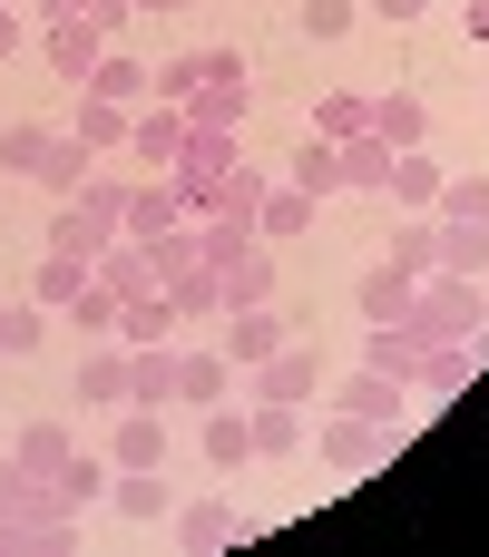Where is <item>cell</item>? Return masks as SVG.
I'll return each instance as SVG.
<instances>
[{"label":"cell","instance_id":"cell-1","mask_svg":"<svg viewBox=\"0 0 489 557\" xmlns=\"http://www.w3.org/2000/svg\"><path fill=\"white\" fill-rule=\"evenodd\" d=\"M255 88H245V59L235 49H206V88L186 98V127H245Z\"/></svg>","mask_w":489,"mask_h":557},{"label":"cell","instance_id":"cell-2","mask_svg":"<svg viewBox=\"0 0 489 557\" xmlns=\"http://www.w3.org/2000/svg\"><path fill=\"white\" fill-rule=\"evenodd\" d=\"M333 411H353V421H382V431H402V421H412L421 401H412V392H402L392 372H372V362H353V372L333 382Z\"/></svg>","mask_w":489,"mask_h":557},{"label":"cell","instance_id":"cell-3","mask_svg":"<svg viewBox=\"0 0 489 557\" xmlns=\"http://www.w3.org/2000/svg\"><path fill=\"white\" fill-rule=\"evenodd\" d=\"M39 49H49V69H59L69 88H88V69H98L118 39H108L98 20H39Z\"/></svg>","mask_w":489,"mask_h":557},{"label":"cell","instance_id":"cell-4","mask_svg":"<svg viewBox=\"0 0 489 557\" xmlns=\"http://www.w3.org/2000/svg\"><path fill=\"white\" fill-rule=\"evenodd\" d=\"M176 147H186V108H167V98H147V108H127V157L137 166H176Z\"/></svg>","mask_w":489,"mask_h":557},{"label":"cell","instance_id":"cell-5","mask_svg":"<svg viewBox=\"0 0 489 557\" xmlns=\"http://www.w3.org/2000/svg\"><path fill=\"white\" fill-rule=\"evenodd\" d=\"M216 323H225V343H216V352H225L235 372H255V362H274V352H284V313H274V304H245V313H216Z\"/></svg>","mask_w":489,"mask_h":557},{"label":"cell","instance_id":"cell-6","mask_svg":"<svg viewBox=\"0 0 489 557\" xmlns=\"http://www.w3.org/2000/svg\"><path fill=\"white\" fill-rule=\"evenodd\" d=\"M314 450H323L333 470H382V460H392V431H382V421H353V411H333V421L314 431Z\"/></svg>","mask_w":489,"mask_h":557},{"label":"cell","instance_id":"cell-7","mask_svg":"<svg viewBox=\"0 0 489 557\" xmlns=\"http://www.w3.org/2000/svg\"><path fill=\"white\" fill-rule=\"evenodd\" d=\"M167 225H186V186H176V176H147V186H127V215H118V235H127V245H147V235H167Z\"/></svg>","mask_w":489,"mask_h":557},{"label":"cell","instance_id":"cell-8","mask_svg":"<svg viewBox=\"0 0 489 557\" xmlns=\"http://www.w3.org/2000/svg\"><path fill=\"white\" fill-rule=\"evenodd\" d=\"M108 245H118V215H98V206L59 196V215H49V255H78V264H98Z\"/></svg>","mask_w":489,"mask_h":557},{"label":"cell","instance_id":"cell-9","mask_svg":"<svg viewBox=\"0 0 489 557\" xmlns=\"http://www.w3.org/2000/svg\"><path fill=\"white\" fill-rule=\"evenodd\" d=\"M108 480H118V460H88V450H69V460L49 470V509H59V519H88V509L108 499Z\"/></svg>","mask_w":489,"mask_h":557},{"label":"cell","instance_id":"cell-10","mask_svg":"<svg viewBox=\"0 0 489 557\" xmlns=\"http://www.w3.org/2000/svg\"><path fill=\"white\" fill-rule=\"evenodd\" d=\"M314 392H323V362H314L304 343H284L274 362H255V392H245V401H314Z\"/></svg>","mask_w":489,"mask_h":557},{"label":"cell","instance_id":"cell-11","mask_svg":"<svg viewBox=\"0 0 489 557\" xmlns=\"http://www.w3.org/2000/svg\"><path fill=\"white\" fill-rule=\"evenodd\" d=\"M108 499H118V519H137V529H167V519H176V480H167V470H118Z\"/></svg>","mask_w":489,"mask_h":557},{"label":"cell","instance_id":"cell-12","mask_svg":"<svg viewBox=\"0 0 489 557\" xmlns=\"http://www.w3.org/2000/svg\"><path fill=\"white\" fill-rule=\"evenodd\" d=\"M372 137L402 157V147H431V108L412 98V88H372Z\"/></svg>","mask_w":489,"mask_h":557},{"label":"cell","instance_id":"cell-13","mask_svg":"<svg viewBox=\"0 0 489 557\" xmlns=\"http://www.w3.org/2000/svg\"><path fill=\"white\" fill-rule=\"evenodd\" d=\"M441 176H451V166H441L431 147H402V157H392V186H382V196H392L402 215H431V206H441Z\"/></svg>","mask_w":489,"mask_h":557},{"label":"cell","instance_id":"cell-14","mask_svg":"<svg viewBox=\"0 0 489 557\" xmlns=\"http://www.w3.org/2000/svg\"><path fill=\"white\" fill-rule=\"evenodd\" d=\"M363 362H372V372H392V382L412 392V382H421V362H431V343H421V333H402V323H363Z\"/></svg>","mask_w":489,"mask_h":557},{"label":"cell","instance_id":"cell-15","mask_svg":"<svg viewBox=\"0 0 489 557\" xmlns=\"http://www.w3.org/2000/svg\"><path fill=\"white\" fill-rule=\"evenodd\" d=\"M108 460H118V470H167V411H137V401H127Z\"/></svg>","mask_w":489,"mask_h":557},{"label":"cell","instance_id":"cell-16","mask_svg":"<svg viewBox=\"0 0 489 557\" xmlns=\"http://www.w3.org/2000/svg\"><path fill=\"white\" fill-rule=\"evenodd\" d=\"M167 529H176V548H186V557H216L225 539H235V499H176Z\"/></svg>","mask_w":489,"mask_h":557},{"label":"cell","instance_id":"cell-17","mask_svg":"<svg viewBox=\"0 0 489 557\" xmlns=\"http://www.w3.org/2000/svg\"><path fill=\"white\" fill-rule=\"evenodd\" d=\"M88 98H108V108H147V59H137V49H108V59L88 69Z\"/></svg>","mask_w":489,"mask_h":557},{"label":"cell","instance_id":"cell-18","mask_svg":"<svg viewBox=\"0 0 489 557\" xmlns=\"http://www.w3.org/2000/svg\"><path fill=\"white\" fill-rule=\"evenodd\" d=\"M88 166H98V147L59 127V137H49V157L29 166V186H49V196H78V176H88Z\"/></svg>","mask_w":489,"mask_h":557},{"label":"cell","instance_id":"cell-19","mask_svg":"<svg viewBox=\"0 0 489 557\" xmlns=\"http://www.w3.org/2000/svg\"><path fill=\"white\" fill-rule=\"evenodd\" d=\"M284 186H304L314 206H323V196H343V147H333V137H304V147H294V166H284Z\"/></svg>","mask_w":489,"mask_h":557},{"label":"cell","instance_id":"cell-20","mask_svg":"<svg viewBox=\"0 0 489 557\" xmlns=\"http://www.w3.org/2000/svg\"><path fill=\"white\" fill-rule=\"evenodd\" d=\"M314 225V196L304 186H265V206H255V245H294Z\"/></svg>","mask_w":489,"mask_h":557},{"label":"cell","instance_id":"cell-21","mask_svg":"<svg viewBox=\"0 0 489 557\" xmlns=\"http://www.w3.org/2000/svg\"><path fill=\"white\" fill-rule=\"evenodd\" d=\"M88 274H98V284H108L118 304H137V294H157V264H147V245H127V235H118V245H108V255H98Z\"/></svg>","mask_w":489,"mask_h":557},{"label":"cell","instance_id":"cell-22","mask_svg":"<svg viewBox=\"0 0 489 557\" xmlns=\"http://www.w3.org/2000/svg\"><path fill=\"white\" fill-rule=\"evenodd\" d=\"M216 284H225V313H245V304H274V245H245V255H235Z\"/></svg>","mask_w":489,"mask_h":557},{"label":"cell","instance_id":"cell-23","mask_svg":"<svg viewBox=\"0 0 489 557\" xmlns=\"http://www.w3.org/2000/svg\"><path fill=\"white\" fill-rule=\"evenodd\" d=\"M167 313H176V323H216V313H225V284H216V264H186V274H167Z\"/></svg>","mask_w":489,"mask_h":557},{"label":"cell","instance_id":"cell-24","mask_svg":"<svg viewBox=\"0 0 489 557\" xmlns=\"http://www.w3.org/2000/svg\"><path fill=\"white\" fill-rule=\"evenodd\" d=\"M353 313H363V323H412V274L372 264V274L353 284Z\"/></svg>","mask_w":489,"mask_h":557},{"label":"cell","instance_id":"cell-25","mask_svg":"<svg viewBox=\"0 0 489 557\" xmlns=\"http://www.w3.org/2000/svg\"><path fill=\"white\" fill-rule=\"evenodd\" d=\"M127 401H137V411H167V401H176V352H167V343L127 352Z\"/></svg>","mask_w":489,"mask_h":557},{"label":"cell","instance_id":"cell-26","mask_svg":"<svg viewBox=\"0 0 489 557\" xmlns=\"http://www.w3.org/2000/svg\"><path fill=\"white\" fill-rule=\"evenodd\" d=\"M245 431H255V460H284V450H304V401H255Z\"/></svg>","mask_w":489,"mask_h":557},{"label":"cell","instance_id":"cell-27","mask_svg":"<svg viewBox=\"0 0 489 557\" xmlns=\"http://www.w3.org/2000/svg\"><path fill=\"white\" fill-rule=\"evenodd\" d=\"M382 264H392V274H412V284H421V274H441V215H412V225L392 235V255H382Z\"/></svg>","mask_w":489,"mask_h":557},{"label":"cell","instance_id":"cell-28","mask_svg":"<svg viewBox=\"0 0 489 557\" xmlns=\"http://www.w3.org/2000/svg\"><path fill=\"white\" fill-rule=\"evenodd\" d=\"M69 401L127 411V343H118V352H88V362H78V392H69Z\"/></svg>","mask_w":489,"mask_h":557},{"label":"cell","instance_id":"cell-29","mask_svg":"<svg viewBox=\"0 0 489 557\" xmlns=\"http://www.w3.org/2000/svg\"><path fill=\"white\" fill-rule=\"evenodd\" d=\"M225 392H235V362L225 352H176V401H206L216 411Z\"/></svg>","mask_w":489,"mask_h":557},{"label":"cell","instance_id":"cell-30","mask_svg":"<svg viewBox=\"0 0 489 557\" xmlns=\"http://www.w3.org/2000/svg\"><path fill=\"white\" fill-rule=\"evenodd\" d=\"M245 460H255V431H245L235 401H216L206 411V470H245Z\"/></svg>","mask_w":489,"mask_h":557},{"label":"cell","instance_id":"cell-31","mask_svg":"<svg viewBox=\"0 0 489 557\" xmlns=\"http://www.w3.org/2000/svg\"><path fill=\"white\" fill-rule=\"evenodd\" d=\"M343 186H353V196H382V186H392V147H382L372 127L343 137Z\"/></svg>","mask_w":489,"mask_h":557},{"label":"cell","instance_id":"cell-32","mask_svg":"<svg viewBox=\"0 0 489 557\" xmlns=\"http://www.w3.org/2000/svg\"><path fill=\"white\" fill-rule=\"evenodd\" d=\"M88 294V264L78 255H39V274H29V304H49V313H69Z\"/></svg>","mask_w":489,"mask_h":557},{"label":"cell","instance_id":"cell-33","mask_svg":"<svg viewBox=\"0 0 489 557\" xmlns=\"http://www.w3.org/2000/svg\"><path fill=\"white\" fill-rule=\"evenodd\" d=\"M167 333H176L167 284H157V294H137V304H118V343H127V352H147V343H167Z\"/></svg>","mask_w":489,"mask_h":557},{"label":"cell","instance_id":"cell-34","mask_svg":"<svg viewBox=\"0 0 489 557\" xmlns=\"http://www.w3.org/2000/svg\"><path fill=\"white\" fill-rule=\"evenodd\" d=\"M196 88H206V49H176V59L147 69V98H167V108H186Z\"/></svg>","mask_w":489,"mask_h":557},{"label":"cell","instance_id":"cell-35","mask_svg":"<svg viewBox=\"0 0 489 557\" xmlns=\"http://www.w3.org/2000/svg\"><path fill=\"white\" fill-rule=\"evenodd\" d=\"M39 509H49V480L10 450V460H0V519H39Z\"/></svg>","mask_w":489,"mask_h":557},{"label":"cell","instance_id":"cell-36","mask_svg":"<svg viewBox=\"0 0 489 557\" xmlns=\"http://www.w3.org/2000/svg\"><path fill=\"white\" fill-rule=\"evenodd\" d=\"M431 215H441V225H489V176H470V166L441 176V206H431Z\"/></svg>","mask_w":489,"mask_h":557},{"label":"cell","instance_id":"cell-37","mask_svg":"<svg viewBox=\"0 0 489 557\" xmlns=\"http://www.w3.org/2000/svg\"><path fill=\"white\" fill-rule=\"evenodd\" d=\"M69 137H88V147L108 157V147H127V108H108V98H88V88H78V117H69Z\"/></svg>","mask_w":489,"mask_h":557},{"label":"cell","instance_id":"cell-38","mask_svg":"<svg viewBox=\"0 0 489 557\" xmlns=\"http://www.w3.org/2000/svg\"><path fill=\"white\" fill-rule=\"evenodd\" d=\"M49 323H59L49 304H0V352H10V362H20V352H39V343H49Z\"/></svg>","mask_w":489,"mask_h":557},{"label":"cell","instance_id":"cell-39","mask_svg":"<svg viewBox=\"0 0 489 557\" xmlns=\"http://www.w3.org/2000/svg\"><path fill=\"white\" fill-rule=\"evenodd\" d=\"M363 127H372V98H363V88H343V98H323V108H314V137H333V147H343V137H363Z\"/></svg>","mask_w":489,"mask_h":557},{"label":"cell","instance_id":"cell-40","mask_svg":"<svg viewBox=\"0 0 489 557\" xmlns=\"http://www.w3.org/2000/svg\"><path fill=\"white\" fill-rule=\"evenodd\" d=\"M10 450H20V460H29V470H39V480H49V470H59V460H69V450H78V441H69V421H29V431H20V441H10Z\"/></svg>","mask_w":489,"mask_h":557},{"label":"cell","instance_id":"cell-41","mask_svg":"<svg viewBox=\"0 0 489 557\" xmlns=\"http://www.w3.org/2000/svg\"><path fill=\"white\" fill-rule=\"evenodd\" d=\"M441 274H489V225H441Z\"/></svg>","mask_w":489,"mask_h":557},{"label":"cell","instance_id":"cell-42","mask_svg":"<svg viewBox=\"0 0 489 557\" xmlns=\"http://www.w3.org/2000/svg\"><path fill=\"white\" fill-rule=\"evenodd\" d=\"M353 20H363V0H294V29L304 39H343Z\"/></svg>","mask_w":489,"mask_h":557},{"label":"cell","instance_id":"cell-43","mask_svg":"<svg viewBox=\"0 0 489 557\" xmlns=\"http://www.w3.org/2000/svg\"><path fill=\"white\" fill-rule=\"evenodd\" d=\"M49 137H59V127H0V166H20V176H29V166L49 157Z\"/></svg>","mask_w":489,"mask_h":557},{"label":"cell","instance_id":"cell-44","mask_svg":"<svg viewBox=\"0 0 489 557\" xmlns=\"http://www.w3.org/2000/svg\"><path fill=\"white\" fill-rule=\"evenodd\" d=\"M78 206H98V215H127V176L88 166V176H78Z\"/></svg>","mask_w":489,"mask_h":557},{"label":"cell","instance_id":"cell-45","mask_svg":"<svg viewBox=\"0 0 489 557\" xmlns=\"http://www.w3.org/2000/svg\"><path fill=\"white\" fill-rule=\"evenodd\" d=\"M78 20H98V29H108V39H118V29H127V20H137V0H78Z\"/></svg>","mask_w":489,"mask_h":557},{"label":"cell","instance_id":"cell-46","mask_svg":"<svg viewBox=\"0 0 489 557\" xmlns=\"http://www.w3.org/2000/svg\"><path fill=\"white\" fill-rule=\"evenodd\" d=\"M363 10H372V20H392V29H402V20H421V10H431V0H363Z\"/></svg>","mask_w":489,"mask_h":557},{"label":"cell","instance_id":"cell-47","mask_svg":"<svg viewBox=\"0 0 489 557\" xmlns=\"http://www.w3.org/2000/svg\"><path fill=\"white\" fill-rule=\"evenodd\" d=\"M20 39H29V20H20V10H0V59H10Z\"/></svg>","mask_w":489,"mask_h":557},{"label":"cell","instance_id":"cell-48","mask_svg":"<svg viewBox=\"0 0 489 557\" xmlns=\"http://www.w3.org/2000/svg\"><path fill=\"white\" fill-rule=\"evenodd\" d=\"M461 29H470V39H489V0H470V10H461Z\"/></svg>","mask_w":489,"mask_h":557},{"label":"cell","instance_id":"cell-49","mask_svg":"<svg viewBox=\"0 0 489 557\" xmlns=\"http://www.w3.org/2000/svg\"><path fill=\"white\" fill-rule=\"evenodd\" d=\"M137 10H157V20H176V10H196V0H137Z\"/></svg>","mask_w":489,"mask_h":557},{"label":"cell","instance_id":"cell-50","mask_svg":"<svg viewBox=\"0 0 489 557\" xmlns=\"http://www.w3.org/2000/svg\"><path fill=\"white\" fill-rule=\"evenodd\" d=\"M0 10H10V0H0Z\"/></svg>","mask_w":489,"mask_h":557}]
</instances>
